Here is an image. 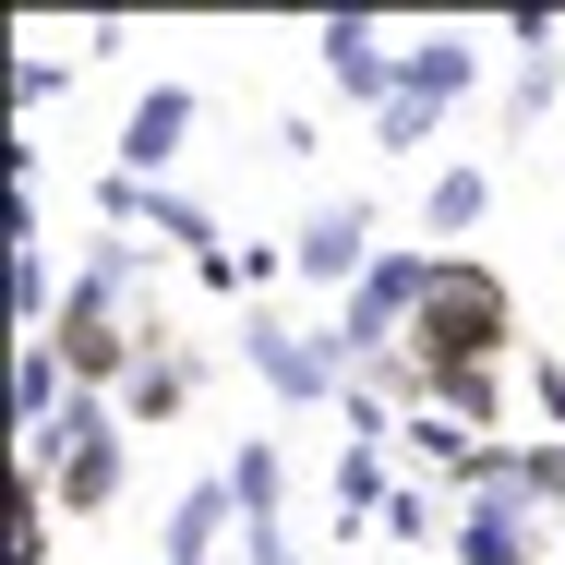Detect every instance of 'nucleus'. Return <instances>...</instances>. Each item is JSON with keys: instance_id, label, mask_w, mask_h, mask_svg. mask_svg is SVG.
Instances as JSON below:
<instances>
[{"instance_id": "nucleus-18", "label": "nucleus", "mask_w": 565, "mask_h": 565, "mask_svg": "<svg viewBox=\"0 0 565 565\" xmlns=\"http://www.w3.org/2000/svg\"><path fill=\"white\" fill-rule=\"evenodd\" d=\"M554 85H565V61H518V85H505V120L530 132V120L554 109Z\"/></svg>"}, {"instance_id": "nucleus-6", "label": "nucleus", "mask_w": 565, "mask_h": 565, "mask_svg": "<svg viewBox=\"0 0 565 565\" xmlns=\"http://www.w3.org/2000/svg\"><path fill=\"white\" fill-rule=\"evenodd\" d=\"M469 85H481V36H469V24H434V36H409V49H397V97H422L434 120H446Z\"/></svg>"}, {"instance_id": "nucleus-11", "label": "nucleus", "mask_w": 565, "mask_h": 565, "mask_svg": "<svg viewBox=\"0 0 565 565\" xmlns=\"http://www.w3.org/2000/svg\"><path fill=\"white\" fill-rule=\"evenodd\" d=\"M181 397H193V349H145V361H132V385H120V422H169V409H181Z\"/></svg>"}, {"instance_id": "nucleus-12", "label": "nucleus", "mask_w": 565, "mask_h": 565, "mask_svg": "<svg viewBox=\"0 0 565 565\" xmlns=\"http://www.w3.org/2000/svg\"><path fill=\"white\" fill-rule=\"evenodd\" d=\"M446 554L457 565H530V518H518V505H469Z\"/></svg>"}, {"instance_id": "nucleus-13", "label": "nucleus", "mask_w": 565, "mask_h": 565, "mask_svg": "<svg viewBox=\"0 0 565 565\" xmlns=\"http://www.w3.org/2000/svg\"><path fill=\"white\" fill-rule=\"evenodd\" d=\"M217 481H228V505H241V530H265V518L289 505V469H277V446H241Z\"/></svg>"}, {"instance_id": "nucleus-2", "label": "nucleus", "mask_w": 565, "mask_h": 565, "mask_svg": "<svg viewBox=\"0 0 565 565\" xmlns=\"http://www.w3.org/2000/svg\"><path fill=\"white\" fill-rule=\"evenodd\" d=\"M36 457H49V505H61V518H97L120 493V397H73L61 434Z\"/></svg>"}, {"instance_id": "nucleus-5", "label": "nucleus", "mask_w": 565, "mask_h": 565, "mask_svg": "<svg viewBox=\"0 0 565 565\" xmlns=\"http://www.w3.org/2000/svg\"><path fill=\"white\" fill-rule=\"evenodd\" d=\"M313 61L338 73V97H361V109L397 97V49H385V24H361V12H326V24H313Z\"/></svg>"}, {"instance_id": "nucleus-1", "label": "nucleus", "mask_w": 565, "mask_h": 565, "mask_svg": "<svg viewBox=\"0 0 565 565\" xmlns=\"http://www.w3.org/2000/svg\"><path fill=\"white\" fill-rule=\"evenodd\" d=\"M518 338V289L493 277V265H469L446 253L434 265V301H422V326H409V361H422V397H434V373H493Z\"/></svg>"}, {"instance_id": "nucleus-23", "label": "nucleus", "mask_w": 565, "mask_h": 565, "mask_svg": "<svg viewBox=\"0 0 565 565\" xmlns=\"http://www.w3.org/2000/svg\"><path fill=\"white\" fill-rule=\"evenodd\" d=\"M530 493H542V518H565V446H530Z\"/></svg>"}, {"instance_id": "nucleus-3", "label": "nucleus", "mask_w": 565, "mask_h": 565, "mask_svg": "<svg viewBox=\"0 0 565 565\" xmlns=\"http://www.w3.org/2000/svg\"><path fill=\"white\" fill-rule=\"evenodd\" d=\"M241 361H253V385L289 397V409H338V385H349L338 349L301 338V326H277V313H241Z\"/></svg>"}, {"instance_id": "nucleus-16", "label": "nucleus", "mask_w": 565, "mask_h": 565, "mask_svg": "<svg viewBox=\"0 0 565 565\" xmlns=\"http://www.w3.org/2000/svg\"><path fill=\"white\" fill-rule=\"evenodd\" d=\"M0 565H49V493H36V457L12 469V542H0Z\"/></svg>"}, {"instance_id": "nucleus-10", "label": "nucleus", "mask_w": 565, "mask_h": 565, "mask_svg": "<svg viewBox=\"0 0 565 565\" xmlns=\"http://www.w3.org/2000/svg\"><path fill=\"white\" fill-rule=\"evenodd\" d=\"M228 481H193L181 505H169V530H157V565H217V542H228Z\"/></svg>"}, {"instance_id": "nucleus-17", "label": "nucleus", "mask_w": 565, "mask_h": 565, "mask_svg": "<svg viewBox=\"0 0 565 565\" xmlns=\"http://www.w3.org/2000/svg\"><path fill=\"white\" fill-rule=\"evenodd\" d=\"M12 326H24V338H49V326H61V289H49V253H12Z\"/></svg>"}, {"instance_id": "nucleus-7", "label": "nucleus", "mask_w": 565, "mask_h": 565, "mask_svg": "<svg viewBox=\"0 0 565 565\" xmlns=\"http://www.w3.org/2000/svg\"><path fill=\"white\" fill-rule=\"evenodd\" d=\"M181 145H193V85H145L132 120H120V169H132V181H169Z\"/></svg>"}, {"instance_id": "nucleus-15", "label": "nucleus", "mask_w": 565, "mask_h": 565, "mask_svg": "<svg viewBox=\"0 0 565 565\" xmlns=\"http://www.w3.org/2000/svg\"><path fill=\"white\" fill-rule=\"evenodd\" d=\"M434 409H457L469 434H493V422H505V361H493V373H434Z\"/></svg>"}, {"instance_id": "nucleus-8", "label": "nucleus", "mask_w": 565, "mask_h": 565, "mask_svg": "<svg viewBox=\"0 0 565 565\" xmlns=\"http://www.w3.org/2000/svg\"><path fill=\"white\" fill-rule=\"evenodd\" d=\"M397 457H409V469H434V481H457V493H469V481L493 469V434H469L457 409H434V397H422V409L397 422Z\"/></svg>"}, {"instance_id": "nucleus-19", "label": "nucleus", "mask_w": 565, "mask_h": 565, "mask_svg": "<svg viewBox=\"0 0 565 565\" xmlns=\"http://www.w3.org/2000/svg\"><path fill=\"white\" fill-rule=\"evenodd\" d=\"M61 85H73V61H49V49H36V36H24V61H12V97H24V109H49V97H61Z\"/></svg>"}, {"instance_id": "nucleus-20", "label": "nucleus", "mask_w": 565, "mask_h": 565, "mask_svg": "<svg viewBox=\"0 0 565 565\" xmlns=\"http://www.w3.org/2000/svg\"><path fill=\"white\" fill-rule=\"evenodd\" d=\"M373 145H397V157L434 145V109H422V97H385V109H373Z\"/></svg>"}, {"instance_id": "nucleus-14", "label": "nucleus", "mask_w": 565, "mask_h": 565, "mask_svg": "<svg viewBox=\"0 0 565 565\" xmlns=\"http://www.w3.org/2000/svg\"><path fill=\"white\" fill-rule=\"evenodd\" d=\"M481 217H493V181H481V169H434V193H422V228H446V241H469Z\"/></svg>"}, {"instance_id": "nucleus-9", "label": "nucleus", "mask_w": 565, "mask_h": 565, "mask_svg": "<svg viewBox=\"0 0 565 565\" xmlns=\"http://www.w3.org/2000/svg\"><path fill=\"white\" fill-rule=\"evenodd\" d=\"M73 397H85V385L61 373V349H49V338H24V349H12V434H24V446H49Z\"/></svg>"}, {"instance_id": "nucleus-4", "label": "nucleus", "mask_w": 565, "mask_h": 565, "mask_svg": "<svg viewBox=\"0 0 565 565\" xmlns=\"http://www.w3.org/2000/svg\"><path fill=\"white\" fill-rule=\"evenodd\" d=\"M289 265H301V277H313V289H361V277H373V265H385V253H373V205H361V193H338V205H313V217H301V241H289Z\"/></svg>"}, {"instance_id": "nucleus-24", "label": "nucleus", "mask_w": 565, "mask_h": 565, "mask_svg": "<svg viewBox=\"0 0 565 565\" xmlns=\"http://www.w3.org/2000/svg\"><path fill=\"white\" fill-rule=\"evenodd\" d=\"M554 565H565V554H554Z\"/></svg>"}, {"instance_id": "nucleus-21", "label": "nucleus", "mask_w": 565, "mask_h": 565, "mask_svg": "<svg viewBox=\"0 0 565 565\" xmlns=\"http://www.w3.org/2000/svg\"><path fill=\"white\" fill-rule=\"evenodd\" d=\"M385 530H397V542H422V554H434V493H422V481H397V505H385Z\"/></svg>"}, {"instance_id": "nucleus-22", "label": "nucleus", "mask_w": 565, "mask_h": 565, "mask_svg": "<svg viewBox=\"0 0 565 565\" xmlns=\"http://www.w3.org/2000/svg\"><path fill=\"white\" fill-rule=\"evenodd\" d=\"M241 565H301V542H289V518H265V530H241Z\"/></svg>"}]
</instances>
